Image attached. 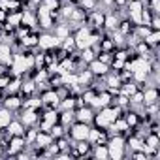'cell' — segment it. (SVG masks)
Listing matches in <instances>:
<instances>
[{
	"instance_id": "6da1fadb",
	"label": "cell",
	"mask_w": 160,
	"mask_h": 160,
	"mask_svg": "<svg viewBox=\"0 0 160 160\" xmlns=\"http://www.w3.org/2000/svg\"><path fill=\"white\" fill-rule=\"evenodd\" d=\"M96 40H98V36H91L87 28H81V30L77 32V36L73 38V42H75V45H77L79 49H87V47H91Z\"/></svg>"
},
{
	"instance_id": "7a4b0ae2",
	"label": "cell",
	"mask_w": 160,
	"mask_h": 160,
	"mask_svg": "<svg viewBox=\"0 0 160 160\" xmlns=\"http://www.w3.org/2000/svg\"><path fill=\"white\" fill-rule=\"evenodd\" d=\"M89 130H91V128H89L87 122H79V124L73 126V130H72V138L77 139V141H83V139L89 138Z\"/></svg>"
},
{
	"instance_id": "3957f363",
	"label": "cell",
	"mask_w": 160,
	"mask_h": 160,
	"mask_svg": "<svg viewBox=\"0 0 160 160\" xmlns=\"http://www.w3.org/2000/svg\"><path fill=\"white\" fill-rule=\"evenodd\" d=\"M38 45L40 47H43V49H51V47H55V45H58V38L57 36H42V38H38Z\"/></svg>"
},
{
	"instance_id": "277c9868",
	"label": "cell",
	"mask_w": 160,
	"mask_h": 160,
	"mask_svg": "<svg viewBox=\"0 0 160 160\" xmlns=\"http://www.w3.org/2000/svg\"><path fill=\"white\" fill-rule=\"evenodd\" d=\"M108 72V64L106 62H102V60H92L91 62V73H94V75H104Z\"/></svg>"
},
{
	"instance_id": "5b68a950",
	"label": "cell",
	"mask_w": 160,
	"mask_h": 160,
	"mask_svg": "<svg viewBox=\"0 0 160 160\" xmlns=\"http://www.w3.org/2000/svg\"><path fill=\"white\" fill-rule=\"evenodd\" d=\"M51 141H53V138H51V134H47L45 130L43 132H40V134H36V143L40 145V147H49L51 145Z\"/></svg>"
},
{
	"instance_id": "8992f818",
	"label": "cell",
	"mask_w": 160,
	"mask_h": 160,
	"mask_svg": "<svg viewBox=\"0 0 160 160\" xmlns=\"http://www.w3.org/2000/svg\"><path fill=\"white\" fill-rule=\"evenodd\" d=\"M23 145H25V139H23L21 136H13V139H12V143H10V151H8V154L17 152L19 149H23Z\"/></svg>"
},
{
	"instance_id": "52a82bcc",
	"label": "cell",
	"mask_w": 160,
	"mask_h": 160,
	"mask_svg": "<svg viewBox=\"0 0 160 160\" xmlns=\"http://www.w3.org/2000/svg\"><path fill=\"white\" fill-rule=\"evenodd\" d=\"M57 119H58V115H57V113H53V111H49V113L45 115V121H43V124H42V130H45V132H47V130L57 122Z\"/></svg>"
},
{
	"instance_id": "ba28073f",
	"label": "cell",
	"mask_w": 160,
	"mask_h": 160,
	"mask_svg": "<svg viewBox=\"0 0 160 160\" xmlns=\"http://www.w3.org/2000/svg\"><path fill=\"white\" fill-rule=\"evenodd\" d=\"M77 119H79V122H89L92 119V111L89 108H81L77 111Z\"/></svg>"
},
{
	"instance_id": "9c48e42d",
	"label": "cell",
	"mask_w": 160,
	"mask_h": 160,
	"mask_svg": "<svg viewBox=\"0 0 160 160\" xmlns=\"http://www.w3.org/2000/svg\"><path fill=\"white\" fill-rule=\"evenodd\" d=\"M8 134H10V136H21V134H23V126H21V122H13V121H10V124H8Z\"/></svg>"
},
{
	"instance_id": "30bf717a",
	"label": "cell",
	"mask_w": 160,
	"mask_h": 160,
	"mask_svg": "<svg viewBox=\"0 0 160 160\" xmlns=\"http://www.w3.org/2000/svg\"><path fill=\"white\" fill-rule=\"evenodd\" d=\"M156 98H158V91H156V89H149V91L143 92L145 104H152V102H156Z\"/></svg>"
},
{
	"instance_id": "8fae6325",
	"label": "cell",
	"mask_w": 160,
	"mask_h": 160,
	"mask_svg": "<svg viewBox=\"0 0 160 160\" xmlns=\"http://www.w3.org/2000/svg\"><path fill=\"white\" fill-rule=\"evenodd\" d=\"M10 121H12V111L10 109H2V111H0V128L8 126Z\"/></svg>"
},
{
	"instance_id": "7c38bea8",
	"label": "cell",
	"mask_w": 160,
	"mask_h": 160,
	"mask_svg": "<svg viewBox=\"0 0 160 160\" xmlns=\"http://www.w3.org/2000/svg\"><path fill=\"white\" fill-rule=\"evenodd\" d=\"M42 100L47 102V104H51V106H55V108H57V104H58V96H57V92H53V91L45 92V94L42 96Z\"/></svg>"
},
{
	"instance_id": "4fadbf2b",
	"label": "cell",
	"mask_w": 160,
	"mask_h": 160,
	"mask_svg": "<svg viewBox=\"0 0 160 160\" xmlns=\"http://www.w3.org/2000/svg\"><path fill=\"white\" fill-rule=\"evenodd\" d=\"M0 60L2 62H12V51L8 45H0Z\"/></svg>"
},
{
	"instance_id": "5bb4252c",
	"label": "cell",
	"mask_w": 160,
	"mask_h": 160,
	"mask_svg": "<svg viewBox=\"0 0 160 160\" xmlns=\"http://www.w3.org/2000/svg\"><path fill=\"white\" fill-rule=\"evenodd\" d=\"M108 154L111 158H115V160H121L122 158V147H111V145H108Z\"/></svg>"
},
{
	"instance_id": "9a60e30c",
	"label": "cell",
	"mask_w": 160,
	"mask_h": 160,
	"mask_svg": "<svg viewBox=\"0 0 160 160\" xmlns=\"http://www.w3.org/2000/svg\"><path fill=\"white\" fill-rule=\"evenodd\" d=\"M36 119H38V117H36V113H34L32 109L25 111V113H23V117H21V121H23L25 124H32V122H36Z\"/></svg>"
},
{
	"instance_id": "2e32d148",
	"label": "cell",
	"mask_w": 160,
	"mask_h": 160,
	"mask_svg": "<svg viewBox=\"0 0 160 160\" xmlns=\"http://www.w3.org/2000/svg\"><path fill=\"white\" fill-rule=\"evenodd\" d=\"M21 106V100L17 98V96H8L6 98V108L8 109H15V108H19Z\"/></svg>"
},
{
	"instance_id": "e0dca14e",
	"label": "cell",
	"mask_w": 160,
	"mask_h": 160,
	"mask_svg": "<svg viewBox=\"0 0 160 160\" xmlns=\"http://www.w3.org/2000/svg\"><path fill=\"white\" fill-rule=\"evenodd\" d=\"M102 115L108 119V122H113V121L119 117V109H104V111H102Z\"/></svg>"
},
{
	"instance_id": "ac0fdd59",
	"label": "cell",
	"mask_w": 160,
	"mask_h": 160,
	"mask_svg": "<svg viewBox=\"0 0 160 160\" xmlns=\"http://www.w3.org/2000/svg\"><path fill=\"white\" fill-rule=\"evenodd\" d=\"M104 25H106L108 28H117V27H119V21H117L115 15H108V17L104 19Z\"/></svg>"
},
{
	"instance_id": "d6986e66",
	"label": "cell",
	"mask_w": 160,
	"mask_h": 160,
	"mask_svg": "<svg viewBox=\"0 0 160 160\" xmlns=\"http://www.w3.org/2000/svg\"><path fill=\"white\" fill-rule=\"evenodd\" d=\"M94 156L96 158H108V147L106 145H96V151H94Z\"/></svg>"
},
{
	"instance_id": "ffe728a7",
	"label": "cell",
	"mask_w": 160,
	"mask_h": 160,
	"mask_svg": "<svg viewBox=\"0 0 160 160\" xmlns=\"http://www.w3.org/2000/svg\"><path fill=\"white\" fill-rule=\"evenodd\" d=\"M143 6H141V0H132L130 2V13H141Z\"/></svg>"
},
{
	"instance_id": "44dd1931",
	"label": "cell",
	"mask_w": 160,
	"mask_h": 160,
	"mask_svg": "<svg viewBox=\"0 0 160 160\" xmlns=\"http://www.w3.org/2000/svg\"><path fill=\"white\" fill-rule=\"evenodd\" d=\"M21 23V13H12V15H8V25L10 27H17Z\"/></svg>"
},
{
	"instance_id": "7402d4cb",
	"label": "cell",
	"mask_w": 160,
	"mask_h": 160,
	"mask_svg": "<svg viewBox=\"0 0 160 160\" xmlns=\"http://www.w3.org/2000/svg\"><path fill=\"white\" fill-rule=\"evenodd\" d=\"M158 38H160V32H158V30H154L152 34H149V36L145 38V42H147V43H152V45H154V43H158Z\"/></svg>"
},
{
	"instance_id": "603a6c76",
	"label": "cell",
	"mask_w": 160,
	"mask_h": 160,
	"mask_svg": "<svg viewBox=\"0 0 160 160\" xmlns=\"http://www.w3.org/2000/svg\"><path fill=\"white\" fill-rule=\"evenodd\" d=\"M23 43H25L27 47H30V45H36V43H38V36H34V34H30V36H25Z\"/></svg>"
},
{
	"instance_id": "cb8c5ba5",
	"label": "cell",
	"mask_w": 160,
	"mask_h": 160,
	"mask_svg": "<svg viewBox=\"0 0 160 160\" xmlns=\"http://www.w3.org/2000/svg\"><path fill=\"white\" fill-rule=\"evenodd\" d=\"M94 122H96L98 126H109V124H111V122H108V119H106V117H104L102 113L94 117Z\"/></svg>"
},
{
	"instance_id": "d4e9b609",
	"label": "cell",
	"mask_w": 160,
	"mask_h": 160,
	"mask_svg": "<svg viewBox=\"0 0 160 160\" xmlns=\"http://www.w3.org/2000/svg\"><path fill=\"white\" fill-rule=\"evenodd\" d=\"M94 58V53H92V49L91 47H87V49H83V60H87V62H91Z\"/></svg>"
},
{
	"instance_id": "484cf974",
	"label": "cell",
	"mask_w": 160,
	"mask_h": 160,
	"mask_svg": "<svg viewBox=\"0 0 160 160\" xmlns=\"http://www.w3.org/2000/svg\"><path fill=\"white\" fill-rule=\"evenodd\" d=\"M55 36H57V38H66V36H68V28H66V27H58L57 32H55Z\"/></svg>"
},
{
	"instance_id": "4316f807",
	"label": "cell",
	"mask_w": 160,
	"mask_h": 160,
	"mask_svg": "<svg viewBox=\"0 0 160 160\" xmlns=\"http://www.w3.org/2000/svg\"><path fill=\"white\" fill-rule=\"evenodd\" d=\"M136 122H138V117H136V113H128V115H126V124H128V126H134Z\"/></svg>"
},
{
	"instance_id": "83f0119b",
	"label": "cell",
	"mask_w": 160,
	"mask_h": 160,
	"mask_svg": "<svg viewBox=\"0 0 160 160\" xmlns=\"http://www.w3.org/2000/svg\"><path fill=\"white\" fill-rule=\"evenodd\" d=\"M104 19H106V17H104L102 13H94V27H102V25H104Z\"/></svg>"
},
{
	"instance_id": "f1b7e54d",
	"label": "cell",
	"mask_w": 160,
	"mask_h": 160,
	"mask_svg": "<svg viewBox=\"0 0 160 160\" xmlns=\"http://www.w3.org/2000/svg\"><path fill=\"white\" fill-rule=\"evenodd\" d=\"M121 32L122 34H130L132 32V25L130 23H121Z\"/></svg>"
},
{
	"instance_id": "f546056e",
	"label": "cell",
	"mask_w": 160,
	"mask_h": 160,
	"mask_svg": "<svg viewBox=\"0 0 160 160\" xmlns=\"http://www.w3.org/2000/svg\"><path fill=\"white\" fill-rule=\"evenodd\" d=\"M130 145H132V149H141L143 147V143L138 138H130Z\"/></svg>"
},
{
	"instance_id": "4dcf8cb0",
	"label": "cell",
	"mask_w": 160,
	"mask_h": 160,
	"mask_svg": "<svg viewBox=\"0 0 160 160\" xmlns=\"http://www.w3.org/2000/svg\"><path fill=\"white\" fill-rule=\"evenodd\" d=\"M130 102H132V104H141V102H143V92H138V94H134Z\"/></svg>"
},
{
	"instance_id": "1f68e13d",
	"label": "cell",
	"mask_w": 160,
	"mask_h": 160,
	"mask_svg": "<svg viewBox=\"0 0 160 160\" xmlns=\"http://www.w3.org/2000/svg\"><path fill=\"white\" fill-rule=\"evenodd\" d=\"M72 119H73V113H72V111H66V113L60 117V121H62V122H72Z\"/></svg>"
},
{
	"instance_id": "d6a6232c",
	"label": "cell",
	"mask_w": 160,
	"mask_h": 160,
	"mask_svg": "<svg viewBox=\"0 0 160 160\" xmlns=\"http://www.w3.org/2000/svg\"><path fill=\"white\" fill-rule=\"evenodd\" d=\"M34 138H36V132H34V130H30V132L27 134V139H25V143H30Z\"/></svg>"
},
{
	"instance_id": "836d02e7",
	"label": "cell",
	"mask_w": 160,
	"mask_h": 160,
	"mask_svg": "<svg viewBox=\"0 0 160 160\" xmlns=\"http://www.w3.org/2000/svg\"><path fill=\"white\" fill-rule=\"evenodd\" d=\"M49 10H53V8H58V2H57V0H47V4H45Z\"/></svg>"
},
{
	"instance_id": "e575fe53",
	"label": "cell",
	"mask_w": 160,
	"mask_h": 160,
	"mask_svg": "<svg viewBox=\"0 0 160 160\" xmlns=\"http://www.w3.org/2000/svg\"><path fill=\"white\" fill-rule=\"evenodd\" d=\"M23 91H25V92H32V91H34V83H27V85L23 87Z\"/></svg>"
},
{
	"instance_id": "d590c367",
	"label": "cell",
	"mask_w": 160,
	"mask_h": 160,
	"mask_svg": "<svg viewBox=\"0 0 160 160\" xmlns=\"http://www.w3.org/2000/svg\"><path fill=\"white\" fill-rule=\"evenodd\" d=\"M83 6H87V8H94V0H83Z\"/></svg>"
},
{
	"instance_id": "8d00e7d4",
	"label": "cell",
	"mask_w": 160,
	"mask_h": 160,
	"mask_svg": "<svg viewBox=\"0 0 160 160\" xmlns=\"http://www.w3.org/2000/svg\"><path fill=\"white\" fill-rule=\"evenodd\" d=\"M113 2H117V4H119V6H122V4H124V2H126V0H113Z\"/></svg>"
},
{
	"instance_id": "74e56055",
	"label": "cell",
	"mask_w": 160,
	"mask_h": 160,
	"mask_svg": "<svg viewBox=\"0 0 160 160\" xmlns=\"http://www.w3.org/2000/svg\"><path fill=\"white\" fill-rule=\"evenodd\" d=\"M106 2H108V4H111V2H113V0H106Z\"/></svg>"
},
{
	"instance_id": "f35d334b",
	"label": "cell",
	"mask_w": 160,
	"mask_h": 160,
	"mask_svg": "<svg viewBox=\"0 0 160 160\" xmlns=\"http://www.w3.org/2000/svg\"><path fill=\"white\" fill-rule=\"evenodd\" d=\"M2 145H4V143H2V141H0V149H2Z\"/></svg>"
}]
</instances>
